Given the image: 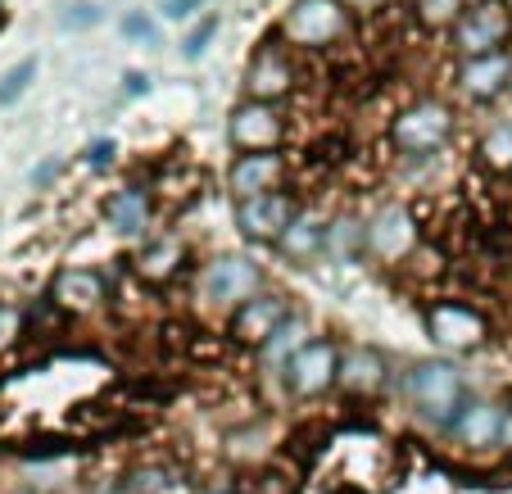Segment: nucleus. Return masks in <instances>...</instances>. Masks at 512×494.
Instances as JSON below:
<instances>
[{
    "mask_svg": "<svg viewBox=\"0 0 512 494\" xmlns=\"http://www.w3.org/2000/svg\"><path fill=\"white\" fill-rule=\"evenodd\" d=\"M349 19L354 14L340 0H290V10L277 23V37L290 50H327L349 37Z\"/></svg>",
    "mask_w": 512,
    "mask_h": 494,
    "instance_id": "3",
    "label": "nucleus"
},
{
    "mask_svg": "<svg viewBox=\"0 0 512 494\" xmlns=\"http://www.w3.org/2000/svg\"><path fill=\"white\" fill-rule=\"evenodd\" d=\"M259 281H263V272L254 268L250 259H241V254H218V259H209L200 268V277H195V300H200L204 309L236 313L245 300L259 295Z\"/></svg>",
    "mask_w": 512,
    "mask_h": 494,
    "instance_id": "4",
    "label": "nucleus"
},
{
    "mask_svg": "<svg viewBox=\"0 0 512 494\" xmlns=\"http://www.w3.org/2000/svg\"><path fill=\"white\" fill-rule=\"evenodd\" d=\"M512 87V50H494L481 59H458L454 68V91L472 105H490Z\"/></svg>",
    "mask_w": 512,
    "mask_h": 494,
    "instance_id": "12",
    "label": "nucleus"
},
{
    "mask_svg": "<svg viewBox=\"0 0 512 494\" xmlns=\"http://www.w3.org/2000/svg\"><path fill=\"white\" fill-rule=\"evenodd\" d=\"M200 5H204V0H159V14H164V19H173V23H182V19H191Z\"/></svg>",
    "mask_w": 512,
    "mask_h": 494,
    "instance_id": "28",
    "label": "nucleus"
},
{
    "mask_svg": "<svg viewBox=\"0 0 512 494\" xmlns=\"http://www.w3.org/2000/svg\"><path fill=\"white\" fill-rule=\"evenodd\" d=\"M336 386H345L349 395H377L381 386H386V359H381L377 349H345L340 354V381Z\"/></svg>",
    "mask_w": 512,
    "mask_h": 494,
    "instance_id": "17",
    "label": "nucleus"
},
{
    "mask_svg": "<svg viewBox=\"0 0 512 494\" xmlns=\"http://www.w3.org/2000/svg\"><path fill=\"white\" fill-rule=\"evenodd\" d=\"M304 345H309V327H304L300 318H290L286 327H277V336H272L268 345L259 349V363H263V368L286 372V368H290V359H295V354H300Z\"/></svg>",
    "mask_w": 512,
    "mask_h": 494,
    "instance_id": "21",
    "label": "nucleus"
},
{
    "mask_svg": "<svg viewBox=\"0 0 512 494\" xmlns=\"http://www.w3.org/2000/svg\"><path fill=\"white\" fill-rule=\"evenodd\" d=\"M114 155H118L114 141H91V146H87V164L91 168H109V164H114Z\"/></svg>",
    "mask_w": 512,
    "mask_h": 494,
    "instance_id": "29",
    "label": "nucleus"
},
{
    "mask_svg": "<svg viewBox=\"0 0 512 494\" xmlns=\"http://www.w3.org/2000/svg\"><path fill=\"white\" fill-rule=\"evenodd\" d=\"M417 245H422V227H417L413 209L399 200L381 204L377 214L363 223V250L377 263H399V268H404L417 254Z\"/></svg>",
    "mask_w": 512,
    "mask_h": 494,
    "instance_id": "6",
    "label": "nucleus"
},
{
    "mask_svg": "<svg viewBox=\"0 0 512 494\" xmlns=\"http://www.w3.org/2000/svg\"><path fill=\"white\" fill-rule=\"evenodd\" d=\"M286 159L281 150H268V155H236L232 168H227V191L241 200H259V195H272L281 182H286Z\"/></svg>",
    "mask_w": 512,
    "mask_h": 494,
    "instance_id": "14",
    "label": "nucleus"
},
{
    "mask_svg": "<svg viewBox=\"0 0 512 494\" xmlns=\"http://www.w3.org/2000/svg\"><path fill=\"white\" fill-rule=\"evenodd\" d=\"M232 146L241 155H268V150H281L286 141V114L277 105H263V100H241L232 109Z\"/></svg>",
    "mask_w": 512,
    "mask_h": 494,
    "instance_id": "8",
    "label": "nucleus"
},
{
    "mask_svg": "<svg viewBox=\"0 0 512 494\" xmlns=\"http://www.w3.org/2000/svg\"><path fill=\"white\" fill-rule=\"evenodd\" d=\"M91 19H96V10H91V5H78V14H68V28H82V23H91Z\"/></svg>",
    "mask_w": 512,
    "mask_h": 494,
    "instance_id": "32",
    "label": "nucleus"
},
{
    "mask_svg": "<svg viewBox=\"0 0 512 494\" xmlns=\"http://www.w3.org/2000/svg\"><path fill=\"white\" fill-rule=\"evenodd\" d=\"M123 37L136 41V46H155V41H159V23L150 19V14L132 10V14H123Z\"/></svg>",
    "mask_w": 512,
    "mask_h": 494,
    "instance_id": "27",
    "label": "nucleus"
},
{
    "mask_svg": "<svg viewBox=\"0 0 512 494\" xmlns=\"http://www.w3.org/2000/svg\"><path fill=\"white\" fill-rule=\"evenodd\" d=\"M476 0H413V19L426 32H454V23L472 10Z\"/></svg>",
    "mask_w": 512,
    "mask_h": 494,
    "instance_id": "23",
    "label": "nucleus"
},
{
    "mask_svg": "<svg viewBox=\"0 0 512 494\" xmlns=\"http://www.w3.org/2000/svg\"><path fill=\"white\" fill-rule=\"evenodd\" d=\"M449 136H454V109L435 96L404 105L390 123V146L404 159H435L449 146Z\"/></svg>",
    "mask_w": 512,
    "mask_h": 494,
    "instance_id": "2",
    "label": "nucleus"
},
{
    "mask_svg": "<svg viewBox=\"0 0 512 494\" xmlns=\"http://www.w3.org/2000/svg\"><path fill=\"white\" fill-rule=\"evenodd\" d=\"M476 164L494 177H512V118L508 123H494L490 132L481 136V146H476Z\"/></svg>",
    "mask_w": 512,
    "mask_h": 494,
    "instance_id": "22",
    "label": "nucleus"
},
{
    "mask_svg": "<svg viewBox=\"0 0 512 494\" xmlns=\"http://www.w3.org/2000/svg\"><path fill=\"white\" fill-rule=\"evenodd\" d=\"M512 37V5L508 0H476L472 10L454 23L449 32V50L458 59H481V55H494L503 50Z\"/></svg>",
    "mask_w": 512,
    "mask_h": 494,
    "instance_id": "5",
    "label": "nucleus"
},
{
    "mask_svg": "<svg viewBox=\"0 0 512 494\" xmlns=\"http://www.w3.org/2000/svg\"><path fill=\"white\" fill-rule=\"evenodd\" d=\"M14 336H19V313H14L10 304H0V349L10 345Z\"/></svg>",
    "mask_w": 512,
    "mask_h": 494,
    "instance_id": "30",
    "label": "nucleus"
},
{
    "mask_svg": "<svg viewBox=\"0 0 512 494\" xmlns=\"http://www.w3.org/2000/svg\"><path fill=\"white\" fill-rule=\"evenodd\" d=\"M173 490V472L168 467H141L127 476V494H168Z\"/></svg>",
    "mask_w": 512,
    "mask_h": 494,
    "instance_id": "25",
    "label": "nucleus"
},
{
    "mask_svg": "<svg viewBox=\"0 0 512 494\" xmlns=\"http://www.w3.org/2000/svg\"><path fill=\"white\" fill-rule=\"evenodd\" d=\"M105 223L114 227L118 236H141L150 227V195L141 186H123L105 200Z\"/></svg>",
    "mask_w": 512,
    "mask_h": 494,
    "instance_id": "19",
    "label": "nucleus"
},
{
    "mask_svg": "<svg viewBox=\"0 0 512 494\" xmlns=\"http://www.w3.org/2000/svg\"><path fill=\"white\" fill-rule=\"evenodd\" d=\"M186 263V245L177 241V236H159V241H145V250L136 254L132 272L141 281H150V286H164V281L177 277V268Z\"/></svg>",
    "mask_w": 512,
    "mask_h": 494,
    "instance_id": "18",
    "label": "nucleus"
},
{
    "mask_svg": "<svg viewBox=\"0 0 512 494\" xmlns=\"http://www.w3.org/2000/svg\"><path fill=\"white\" fill-rule=\"evenodd\" d=\"M286 322H290L286 295H254V300H245L241 309L232 313V340L236 345L263 349L272 336H277V327H286Z\"/></svg>",
    "mask_w": 512,
    "mask_h": 494,
    "instance_id": "13",
    "label": "nucleus"
},
{
    "mask_svg": "<svg viewBox=\"0 0 512 494\" xmlns=\"http://www.w3.org/2000/svg\"><path fill=\"white\" fill-rule=\"evenodd\" d=\"M349 14H377V10H386V5H395V0H340Z\"/></svg>",
    "mask_w": 512,
    "mask_h": 494,
    "instance_id": "31",
    "label": "nucleus"
},
{
    "mask_svg": "<svg viewBox=\"0 0 512 494\" xmlns=\"http://www.w3.org/2000/svg\"><path fill=\"white\" fill-rule=\"evenodd\" d=\"M46 300L55 304L59 313H68V318H87V313H96L100 304H105V277L91 268H64L50 281Z\"/></svg>",
    "mask_w": 512,
    "mask_h": 494,
    "instance_id": "15",
    "label": "nucleus"
},
{
    "mask_svg": "<svg viewBox=\"0 0 512 494\" xmlns=\"http://www.w3.org/2000/svg\"><path fill=\"white\" fill-rule=\"evenodd\" d=\"M286 377V390L295 399H318L327 395L340 381V349L331 340H309V345L290 359V368L281 372Z\"/></svg>",
    "mask_w": 512,
    "mask_h": 494,
    "instance_id": "9",
    "label": "nucleus"
},
{
    "mask_svg": "<svg viewBox=\"0 0 512 494\" xmlns=\"http://www.w3.org/2000/svg\"><path fill=\"white\" fill-rule=\"evenodd\" d=\"M503 417L508 413H503L494 399H467L458 422L449 427V436H454L463 449H490L503 440Z\"/></svg>",
    "mask_w": 512,
    "mask_h": 494,
    "instance_id": "16",
    "label": "nucleus"
},
{
    "mask_svg": "<svg viewBox=\"0 0 512 494\" xmlns=\"http://www.w3.org/2000/svg\"><path fill=\"white\" fill-rule=\"evenodd\" d=\"M300 204L290 191H272L259 195V200H241L236 204V227H241L245 241H259V245H277L286 236V227L295 223Z\"/></svg>",
    "mask_w": 512,
    "mask_h": 494,
    "instance_id": "10",
    "label": "nucleus"
},
{
    "mask_svg": "<svg viewBox=\"0 0 512 494\" xmlns=\"http://www.w3.org/2000/svg\"><path fill=\"white\" fill-rule=\"evenodd\" d=\"M281 254H290V259H318L322 250H327V227H322L318 214H295V223L286 227V236H281Z\"/></svg>",
    "mask_w": 512,
    "mask_h": 494,
    "instance_id": "20",
    "label": "nucleus"
},
{
    "mask_svg": "<svg viewBox=\"0 0 512 494\" xmlns=\"http://www.w3.org/2000/svg\"><path fill=\"white\" fill-rule=\"evenodd\" d=\"M32 78H37V59H23V64H14L5 78H0V105H14V100L23 96V91L32 87Z\"/></svg>",
    "mask_w": 512,
    "mask_h": 494,
    "instance_id": "24",
    "label": "nucleus"
},
{
    "mask_svg": "<svg viewBox=\"0 0 512 494\" xmlns=\"http://www.w3.org/2000/svg\"><path fill=\"white\" fill-rule=\"evenodd\" d=\"M218 37V14H209V19H200L191 32L182 37V59H204V50H209V41Z\"/></svg>",
    "mask_w": 512,
    "mask_h": 494,
    "instance_id": "26",
    "label": "nucleus"
},
{
    "mask_svg": "<svg viewBox=\"0 0 512 494\" xmlns=\"http://www.w3.org/2000/svg\"><path fill=\"white\" fill-rule=\"evenodd\" d=\"M145 87H150V78H145V73H127V91H132V96H141Z\"/></svg>",
    "mask_w": 512,
    "mask_h": 494,
    "instance_id": "33",
    "label": "nucleus"
},
{
    "mask_svg": "<svg viewBox=\"0 0 512 494\" xmlns=\"http://www.w3.org/2000/svg\"><path fill=\"white\" fill-rule=\"evenodd\" d=\"M426 331L440 349H476L490 336V322H485L481 309H472L463 300H440L426 309Z\"/></svg>",
    "mask_w": 512,
    "mask_h": 494,
    "instance_id": "11",
    "label": "nucleus"
},
{
    "mask_svg": "<svg viewBox=\"0 0 512 494\" xmlns=\"http://www.w3.org/2000/svg\"><path fill=\"white\" fill-rule=\"evenodd\" d=\"M300 87V68H295V55L286 50L281 37H263L259 50H254L250 68H245V100H263V105H277L281 96Z\"/></svg>",
    "mask_w": 512,
    "mask_h": 494,
    "instance_id": "7",
    "label": "nucleus"
},
{
    "mask_svg": "<svg viewBox=\"0 0 512 494\" xmlns=\"http://www.w3.org/2000/svg\"><path fill=\"white\" fill-rule=\"evenodd\" d=\"M408 399L417 404V413L431 422V427L449 431L458 422V413H463L467 404V386H463V372H458V363L449 359H431V363H417L413 372H408Z\"/></svg>",
    "mask_w": 512,
    "mask_h": 494,
    "instance_id": "1",
    "label": "nucleus"
}]
</instances>
